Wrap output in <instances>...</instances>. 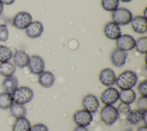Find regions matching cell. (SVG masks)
Segmentation results:
<instances>
[{"mask_svg":"<svg viewBox=\"0 0 147 131\" xmlns=\"http://www.w3.org/2000/svg\"><path fill=\"white\" fill-rule=\"evenodd\" d=\"M138 77L134 72L126 70L117 77L115 84L121 90L131 89L135 86Z\"/></svg>","mask_w":147,"mask_h":131,"instance_id":"cell-1","label":"cell"},{"mask_svg":"<svg viewBox=\"0 0 147 131\" xmlns=\"http://www.w3.org/2000/svg\"><path fill=\"white\" fill-rule=\"evenodd\" d=\"M11 95L14 102L24 105L32 100L34 93L30 87L21 86L17 87L11 94Z\"/></svg>","mask_w":147,"mask_h":131,"instance_id":"cell-2","label":"cell"},{"mask_svg":"<svg viewBox=\"0 0 147 131\" xmlns=\"http://www.w3.org/2000/svg\"><path fill=\"white\" fill-rule=\"evenodd\" d=\"M111 18L113 22L119 26L126 25L130 23L133 18V14L129 10L119 7L112 12Z\"/></svg>","mask_w":147,"mask_h":131,"instance_id":"cell-3","label":"cell"},{"mask_svg":"<svg viewBox=\"0 0 147 131\" xmlns=\"http://www.w3.org/2000/svg\"><path fill=\"white\" fill-rule=\"evenodd\" d=\"M100 115L102 121L107 126L114 124L119 116L117 108L113 105L103 106L101 109Z\"/></svg>","mask_w":147,"mask_h":131,"instance_id":"cell-4","label":"cell"},{"mask_svg":"<svg viewBox=\"0 0 147 131\" xmlns=\"http://www.w3.org/2000/svg\"><path fill=\"white\" fill-rule=\"evenodd\" d=\"M32 22V16L26 11L18 13L13 19V25L18 29H25Z\"/></svg>","mask_w":147,"mask_h":131,"instance_id":"cell-5","label":"cell"},{"mask_svg":"<svg viewBox=\"0 0 147 131\" xmlns=\"http://www.w3.org/2000/svg\"><path fill=\"white\" fill-rule=\"evenodd\" d=\"M119 99V91L114 87H109L100 95L101 102L105 105H113Z\"/></svg>","mask_w":147,"mask_h":131,"instance_id":"cell-6","label":"cell"},{"mask_svg":"<svg viewBox=\"0 0 147 131\" xmlns=\"http://www.w3.org/2000/svg\"><path fill=\"white\" fill-rule=\"evenodd\" d=\"M73 120L78 126L86 127L92 121V115L89 111L85 109H82L76 111L74 113Z\"/></svg>","mask_w":147,"mask_h":131,"instance_id":"cell-7","label":"cell"},{"mask_svg":"<svg viewBox=\"0 0 147 131\" xmlns=\"http://www.w3.org/2000/svg\"><path fill=\"white\" fill-rule=\"evenodd\" d=\"M99 79L103 86L111 87L115 84L117 76L113 70L110 68H106L100 72Z\"/></svg>","mask_w":147,"mask_h":131,"instance_id":"cell-8","label":"cell"},{"mask_svg":"<svg viewBox=\"0 0 147 131\" xmlns=\"http://www.w3.org/2000/svg\"><path fill=\"white\" fill-rule=\"evenodd\" d=\"M135 42V39L131 35H121L116 40L117 48L125 51H131L134 48Z\"/></svg>","mask_w":147,"mask_h":131,"instance_id":"cell-9","label":"cell"},{"mask_svg":"<svg viewBox=\"0 0 147 131\" xmlns=\"http://www.w3.org/2000/svg\"><path fill=\"white\" fill-rule=\"evenodd\" d=\"M28 66L32 74L39 75L44 70L45 63L41 56L38 55H32L30 56Z\"/></svg>","mask_w":147,"mask_h":131,"instance_id":"cell-10","label":"cell"},{"mask_svg":"<svg viewBox=\"0 0 147 131\" xmlns=\"http://www.w3.org/2000/svg\"><path fill=\"white\" fill-rule=\"evenodd\" d=\"M82 106L84 109L92 114L98 111L99 107V102L95 95L89 94L84 96L82 99Z\"/></svg>","mask_w":147,"mask_h":131,"instance_id":"cell-11","label":"cell"},{"mask_svg":"<svg viewBox=\"0 0 147 131\" xmlns=\"http://www.w3.org/2000/svg\"><path fill=\"white\" fill-rule=\"evenodd\" d=\"M127 55L128 53L127 51L115 48L111 52L110 55L111 63L116 67H122L126 63Z\"/></svg>","mask_w":147,"mask_h":131,"instance_id":"cell-12","label":"cell"},{"mask_svg":"<svg viewBox=\"0 0 147 131\" xmlns=\"http://www.w3.org/2000/svg\"><path fill=\"white\" fill-rule=\"evenodd\" d=\"M103 32L106 37L113 40H117L121 35L119 26L113 21L109 22L105 25Z\"/></svg>","mask_w":147,"mask_h":131,"instance_id":"cell-13","label":"cell"},{"mask_svg":"<svg viewBox=\"0 0 147 131\" xmlns=\"http://www.w3.org/2000/svg\"><path fill=\"white\" fill-rule=\"evenodd\" d=\"M43 31V25L41 22L38 21H32L25 29L27 36L31 38H36L40 37Z\"/></svg>","mask_w":147,"mask_h":131,"instance_id":"cell-14","label":"cell"},{"mask_svg":"<svg viewBox=\"0 0 147 131\" xmlns=\"http://www.w3.org/2000/svg\"><path fill=\"white\" fill-rule=\"evenodd\" d=\"M12 57L14 66L22 68L28 66L30 56L23 50H17L13 54Z\"/></svg>","mask_w":147,"mask_h":131,"instance_id":"cell-15","label":"cell"},{"mask_svg":"<svg viewBox=\"0 0 147 131\" xmlns=\"http://www.w3.org/2000/svg\"><path fill=\"white\" fill-rule=\"evenodd\" d=\"M131 26L133 30L138 34H144L146 32V18L143 16H137L132 18Z\"/></svg>","mask_w":147,"mask_h":131,"instance_id":"cell-16","label":"cell"},{"mask_svg":"<svg viewBox=\"0 0 147 131\" xmlns=\"http://www.w3.org/2000/svg\"><path fill=\"white\" fill-rule=\"evenodd\" d=\"M18 79L15 76L11 75L5 77L1 84V88L4 92H7L11 94L18 87Z\"/></svg>","mask_w":147,"mask_h":131,"instance_id":"cell-17","label":"cell"},{"mask_svg":"<svg viewBox=\"0 0 147 131\" xmlns=\"http://www.w3.org/2000/svg\"><path fill=\"white\" fill-rule=\"evenodd\" d=\"M55 82L54 74L49 71H45L38 75V82L42 87L48 88L51 87Z\"/></svg>","mask_w":147,"mask_h":131,"instance_id":"cell-18","label":"cell"},{"mask_svg":"<svg viewBox=\"0 0 147 131\" xmlns=\"http://www.w3.org/2000/svg\"><path fill=\"white\" fill-rule=\"evenodd\" d=\"M136 99V94L135 91L131 89L121 90L119 93V99L122 103L126 104L132 103Z\"/></svg>","mask_w":147,"mask_h":131,"instance_id":"cell-19","label":"cell"},{"mask_svg":"<svg viewBox=\"0 0 147 131\" xmlns=\"http://www.w3.org/2000/svg\"><path fill=\"white\" fill-rule=\"evenodd\" d=\"M142 115L143 112L138 109H134L126 115V120L130 124L136 125L142 121Z\"/></svg>","mask_w":147,"mask_h":131,"instance_id":"cell-20","label":"cell"},{"mask_svg":"<svg viewBox=\"0 0 147 131\" xmlns=\"http://www.w3.org/2000/svg\"><path fill=\"white\" fill-rule=\"evenodd\" d=\"M31 127L29 121L25 117L17 118L12 128V131H30Z\"/></svg>","mask_w":147,"mask_h":131,"instance_id":"cell-21","label":"cell"},{"mask_svg":"<svg viewBox=\"0 0 147 131\" xmlns=\"http://www.w3.org/2000/svg\"><path fill=\"white\" fill-rule=\"evenodd\" d=\"M16 70V66L9 61L0 63V75L1 76L7 77L13 75Z\"/></svg>","mask_w":147,"mask_h":131,"instance_id":"cell-22","label":"cell"},{"mask_svg":"<svg viewBox=\"0 0 147 131\" xmlns=\"http://www.w3.org/2000/svg\"><path fill=\"white\" fill-rule=\"evenodd\" d=\"M9 109L11 114L16 118L25 117L26 114V110L22 105L18 104L13 102Z\"/></svg>","mask_w":147,"mask_h":131,"instance_id":"cell-23","label":"cell"},{"mask_svg":"<svg viewBox=\"0 0 147 131\" xmlns=\"http://www.w3.org/2000/svg\"><path fill=\"white\" fill-rule=\"evenodd\" d=\"M13 103V99L11 94L7 92L0 93V109L4 110L9 109Z\"/></svg>","mask_w":147,"mask_h":131,"instance_id":"cell-24","label":"cell"},{"mask_svg":"<svg viewBox=\"0 0 147 131\" xmlns=\"http://www.w3.org/2000/svg\"><path fill=\"white\" fill-rule=\"evenodd\" d=\"M136 51L141 54H146L147 52V37L146 36L138 38L135 42Z\"/></svg>","mask_w":147,"mask_h":131,"instance_id":"cell-25","label":"cell"},{"mask_svg":"<svg viewBox=\"0 0 147 131\" xmlns=\"http://www.w3.org/2000/svg\"><path fill=\"white\" fill-rule=\"evenodd\" d=\"M13 56L12 51L6 46L0 45V62L9 61Z\"/></svg>","mask_w":147,"mask_h":131,"instance_id":"cell-26","label":"cell"},{"mask_svg":"<svg viewBox=\"0 0 147 131\" xmlns=\"http://www.w3.org/2000/svg\"><path fill=\"white\" fill-rule=\"evenodd\" d=\"M101 6L105 10L113 12L118 8L119 0H102Z\"/></svg>","mask_w":147,"mask_h":131,"instance_id":"cell-27","label":"cell"},{"mask_svg":"<svg viewBox=\"0 0 147 131\" xmlns=\"http://www.w3.org/2000/svg\"><path fill=\"white\" fill-rule=\"evenodd\" d=\"M119 115H126L131 110L130 105L121 102L117 107Z\"/></svg>","mask_w":147,"mask_h":131,"instance_id":"cell-28","label":"cell"},{"mask_svg":"<svg viewBox=\"0 0 147 131\" xmlns=\"http://www.w3.org/2000/svg\"><path fill=\"white\" fill-rule=\"evenodd\" d=\"M9 30L6 24L0 25V41L5 42L8 39Z\"/></svg>","mask_w":147,"mask_h":131,"instance_id":"cell-29","label":"cell"},{"mask_svg":"<svg viewBox=\"0 0 147 131\" xmlns=\"http://www.w3.org/2000/svg\"><path fill=\"white\" fill-rule=\"evenodd\" d=\"M137 106L138 110L142 112L147 111V97L141 96L140 97L137 101Z\"/></svg>","mask_w":147,"mask_h":131,"instance_id":"cell-30","label":"cell"},{"mask_svg":"<svg viewBox=\"0 0 147 131\" xmlns=\"http://www.w3.org/2000/svg\"><path fill=\"white\" fill-rule=\"evenodd\" d=\"M137 89L141 96L147 97V80H144L141 81L138 84Z\"/></svg>","mask_w":147,"mask_h":131,"instance_id":"cell-31","label":"cell"},{"mask_svg":"<svg viewBox=\"0 0 147 131\" xmlns=\"http://www.w3.org/2000/svg\"><path fill=\"white\" fill-rule=\"evenodd\" d=\"M30 131H49L47 126L43 124H37L31 126Z\"/></svg>","mask_w":147,"mask_h":131,"instance_id":"cell-32","label":"cell"},{"mask_svg":"<svg viewBox=\"0 0 147 131\" xmlns=\"http://www.w3.org/2000/svg\"><path fill=\"white\" fill-rule=\"evenodd\" d=\"M74 131H88V130L86 127L78 126L74 129Z\"/></svg>","mask_w":147,"mask_h":131,"instance_id":"cell-33","label":"cell"},{"mask_svg":"<svg viewBox=\"0 0 147 131\" xmlns=\"http://www.w3.org/2000/svg\"><path fill=\"white\" fill-rule=\"evenodd\" d=\"M0 1H1L3 4L9 5L13 4V3L14 2L15 0H0Z\"/></svg>","mask_w":147,"mask_h":131,"instance_id":"cell-34","label":"cell"},{"mask_svg":"<svg viewBox=\"0 0 147 131\" xmlns=\"http://www.w3.org/2000/svg\"><path fill=\"white\" fill-rule=\"evenodd\" d=\"M137 131H147V128H146V125H144V126H141L140 127H139Z\"/></svg>","mask_w":147,"mask_h":131,"instance_id":"cell-35","label":"cell"},{"mask_svg":"<svg viewBox=\"0 0 147 131\" xmlns=\"http://www.w3.org/2000/svg\"><path fill=\"white\" fill-rule=\"evenodd\" d=\"M146 113L147 111L143 112V115H142V121L145 123V125L146 124Z\"/></svg>","mask_w":147,"mask_h":131,"instance_id":"cell-36","label":"cell"},{"mask_svg":"<svg viewBox=\"0 0 147 131\" xmlns=\"http://www.w3.org/2000/svg\"><path fill=\"white\" fill-rule=\"evenodd\" d=\"M3 10V4L0 1V15L2 13Z\"/></svg>","mask_w":147,"mask_h":131,"instance_id":"cell-37","label":"cell"},{"mask_svg":"<svg viewBox=\"0 0 147 131\" xmlns=\"http://www.w3.org/2000/svg\"><path fill=\"white\" fill-rule=\"evenodd\" d=\"M119 1H122L123 2H129L131 1L132 0H119Z\"/></svg>","mask_w":147,"mask_h":131,"instance_id":"cell-38","label":"cell"}]
</instances>
